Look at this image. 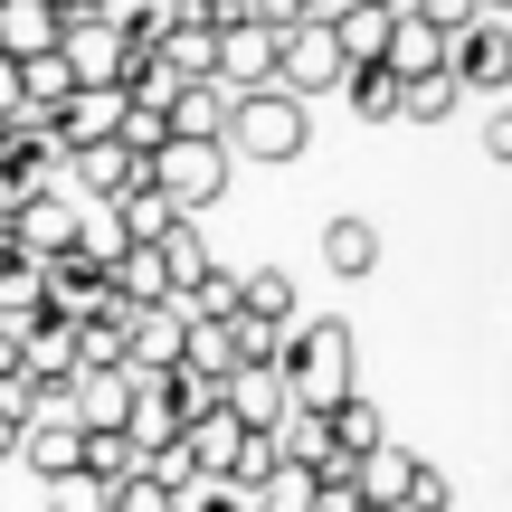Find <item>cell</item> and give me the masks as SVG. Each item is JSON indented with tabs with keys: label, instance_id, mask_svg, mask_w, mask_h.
Segmentation results:
<instances>
[{
	"label": "cell",
	"instance_id": "obj_1",
	"mask_svg": "<svg viewBox=\"0 0 512 512\" xmlns=\"http://www.w3.org/2000/svg\"><path fill=\"white\" fill-rule=\"evenodd\" d=\"M275 380H285V399L304 408V418H323V408L361 399V342H351V323H342V313L294 323L285 351H275Z\"/></svg>",
	"mask_w": 512,
	"mask_h": 512
},
{
	"label": "cell",
	"instance_id": "obj_2",
	"mask_svg": "<svg viewBox=\"0 0 512 512\" xmlns=\"http://www.w3.org/2000/svg\"><path fill=\"white\" fill-rule=\"evenodd\" d=\"M219 143H228V162H238V152H247V162H275V171H285V162H304V152H313V105H294V95H228V133H219Z\"/></svg>",
	"mask_w": 512,
	"mask_h": 512
},
{
	"label": "cell",
	"instance_id": "obj_3",
	"mask_svg": "<svg viewBox=\"0 0 512 512\" xmlns=\"http://www.w3.org/2000/svg\"><path fill=\"white\" fill-rule=\"evenodd\" d=\"M228 171H238L228 143H162V152H152V190H162L181 219H200V209L228 200Z\"/></svg>",
	"mask_w": 512,
	"mask_h": 512
},
{
	"label": "cell",
	"instance_id": "obj_4",
	"mask_svg": "<svg viewBox=\"0 0 512 512\" xmlns=\"http://www.w3.org/2000/svg\"><path fill=\"white\" fill-rule=\"evenodd\" d=\"M57 67H67V86H105V95H124L143 57H133L124 29L95 10V19H67V29H57Z\"/></svg>",
	"mask_w": 512,
	"mask_h": 512
},
{
	"label": "cell",
	"instance_id": "obj_5",
	"mask_svg": "<svg viewBox=\"0 0 512 512\" xmlns=\"http://www.w3.org/2000/svg\"><path fill=\"white\" fill-rule=\"evenodd\" d=\"M342 48H332V19H294L285 38H275V95H294V105H313V95L342 86Z\"/></svg>",
	"mask_w": 512,
	"mask_h": 512
},
{
	"label": "cell",
	"instance_id": "obj_6",
	"mask_svg": "<svg viewBox=\"0 0 512 512\" xmlns=\"http://www.w3.org/2000/svg\"><path fill=\"white\" fill-rule=\"evenodd\" d=\"M190 418H200V408H190V389L181 380H143V370H133V408H124V446H133V456H162V446L171 437H181V427Z\"/></svg>",
	"mask_w": 512,
	"mask_h": 512
},
{
	"label": "cell",
	"instance_id": "obj_7",
	"mask_svg": "<svg viewBox=\"0 0 512 512\" xmlns=\"http://www.w3.org/2000/svg\"><path fill=\"white\" fill-rule=\"evenodd\" d=\"M446 76H456V95H503L512 86V19H475V29L446 38Z\"/></svg>",
	"mask_w": 512,
	"mask_h": 512
},
{
	"label": "cell",
	"instance_id": "obj_8",
	"mask_svg": "<svg viewBox=\"0 0 512 512\" xmlns=\"http://www.w3.org/2000/svg\"><path fill=\"white\" fill-rule=\"evenodd\" d=\"M418 475H427V456H408V446H370V456H351V503L361 512H408V494H418Z\"/></svg>",
	"mask_w": 512,
	"mask_h": 512
},
{
	"label": "cell",
	"instance_id": "obj_9",
	"mask_svg": "<svg viewBox=\"0 0 512 512\" xmlns=\"http://www.w3.org/2000/svg\"><path fill=\"white\" fill-rule=\"evenodd\" d=\"M19 465H29L38 484H67V475H86V427L67 418V408H48V418H29L19 427V446H10Z\"/></svg>",
	"mask_w": 512,
	"mask_h": 512
},
{
	"label": "cell",
	"instance_id": "obj_10",
	"mask_svg": "<svg viewBox=\"0 0 512 512\" xmlns=\"http://www.w3.org/2000/svg\"><path fill=\"white\" fill-rule=\"evenodd\" d=\"M67 238H76V200H67V190H48V200H29V209H10V219H0V247L29 256V266L67 256Z\"/></svg>",
	"mask_w": 512,
	"mask_h": 512
},
{
	"label": "cell",
	"instance_id": "obj_11",
	"mask_svg": "<svg viewBox=\"0 0 512 512\" xmlns=\"http://www.w3.org/2000/svg\"><path fill=\"white\" fill-rule=\"evenodd\" d=\"M57 408H67V418L86 427V437H124V408H133V370H76Z\"/></svg>",
	"mask_w": 512,
	"mask_h": 512
},
{
	"label": "cell",
	"instance_id": "obj_12",
	"mask_svg": "<svg viewBox=\"0 0 512 512\" xmlns=\"http://www.w3.org/2000/svg\"><path fill=\"white\" fill-rule=\"evenodd\" d=\"M67 181L86 190V200H124V190H152V162L143 152H124V143H86V152H67Z\"/></svg>",
	"mask_w": 512,
	"mask_h": 512
},
{
	"label": "cell",
	"instance_id": "obj_13",
	"mask_svg": "<svg viewBox=\"0 0 512 512\" xmlns=\"http://www.w3.org/2000/svg\"><path fill=\"white\" fill-rule=\"evenodd\" d=\"M48 133H57V152L114 143V133H124V95H105V86H67V105L48 114Z\"/></svg>",
	"mask_w": 512,
	"mask_h": 512
},
{
	"label": "cell",
	"instance_id": "obj_14",
	"mask_svg": "<svg viewBox=\"0 0 512 512\" xmlns=\"http://www.w3.org/2000/svg\"><path fill=\"white\" fill-rule=\"evenodd\" d=\"M57 29H67V10H48V0H0V57H10V67L48 57Z\"/></svg>",
	"mask_w": 512,
	"mask_h": 512
},
{
	"label": "cell",
	"instance_id": "obj_15",
	"mask_svg": "<svg viewBox=\"0 0 512 512\" xmlns=\"http://www.w3.org/2000/svg\"><path fill=\"white\" fill-rule=\"evenodd\" d=\"M389 19H399V10H361V0L332 10V48H342V67H380V57H389Z\"/></svg>",
	"mask_w": 512,
	"mask_h": 512
},
{
	"label": "cell",
	"instance_id": "obj_16",
	"mask_svg": "<svg viewBox=\"0 0 512 512\" xmlns=\"http://www.w3.org/2000/svg\"><path fill=\"white\" fill-rule=\"evenodd\" d=\"M105 228H114V238H124V247H162L171 228H181V209H171L162 190H124V200L105 209Z\"/></svg>",
	"mask_w": 512,
	"mask_h": 512
},
{
	"label": "cell",
	"instance_id": "obj_17",
	"mask_svg": "<svg viewBox=\"0 0 512 512\" xmlns=\"http://www.w3.org/2000/svg\"><path fill=\"white\" fill-rule=\"evenodd\" d=\"M162 124H171V143H219V133H228V95L219 86H181Z\"/></svg>",
	"mask_w": 512,
	"mask_h": 512
},
{
	"label": "cell",
	"instance_id": "obj_18",
	"mask_svg": "<svg viewBox=\"0 0 512 512\" xmlns=\"http://www.w3.org/2000/svg\"><path fill=\"white\" fill-rule=\"evenodd\" d=\"M380 67L399 76V86H408V76H446V38L418 29V19H389V57H380Z\"/></svg>",
	"mask_w": 512,
	"mask_h": 512
},
{
	"label": "cell",
	"instance_id": "obj_19",
	"mask_svg": "<svg viewBox=\"0 0 512 512\" xmlns=\"http://www.w3.org/2000/svg\"><path fill=\"white\" fill-rule=\"evenodd\" d=\"M323 266L342 275V285H361V275L380 266V228H370V219H332L323 228Z\"/></svg>",
	"mask_w": 512,
	"mask_h": 512
},
{
	"label": "cell",
	"instance_id": "obj_20",
	"mask_svg": "<svg viewBox=\"0 0 512 512\" xmlns=\"http://www.w3.org/2000/svg\"><path fill=\"white\" fill-rule=\"evenodd\" d=\"M238 313H247V323H266V332H294V275H275V266L238 275Z\"/></svg>",
	"mask_w": 512,
	"mask_h": 512
},
{
	"label": "cell",
	"instance_id": "obj_21",
	"mask_svg": "<svg viewBox=\"0 0 512 512\" xmlns=\"http://www.w3.org/2000/svg\"><path fill=\"white\" fill-rule=\"evenodd\" d=\"M323 437H332V456H370V446H380V408L370 399H342V408H323Z\"/></svg>",
	"mask_w": 512,
	"mask_h": 512
},
{
	"label": "cell",
	"instance_id": "obj_22",
	"mask_svg": "<svg viewBox=\"0 0 512 512\" xmlns=\"http://www.w3.org/2000/svg\"><path fill=\"white\" fill-rule=\"evenodd\" d=\"M313 503H323V475H304V465H275L247 494V512H313Z\"/></svg>",
	"mask_w": 512,
	"mask_h": 512
},
{
	"label": "cell",
	"instance_id": "obj_23",
	"mask_svg": "<svg viewBox=\"0 0 512 512\" xmlns=\"http://www.w3.org/2000/svg\"><path fill=\"white\" fill-rule=\"evenodd\" d=\"M342 95H351V114H361V124H399V76H389V67H351Z\"/></svg>",
	"mask_w": 512,
	"mask_h": 512
},
{
	"label": "cell",
	"instance_id": "obj_24",
	"mask_svg": "<svg viewBox=\"0 0 512 512\" xmlns=\"http://www.w3.org/2000/svg\"><path fill=\"white\" fill-rule=\"evenodd\" d=\"M465 95H456V76H408L399 86V124H446Z\"/></svg>",
	"mask_w": 512,
	"mask_h": 512
},
{
	"label": "cell",
	"instance_id": "obj_25",
	"mask_svg": "<svg viewBox=\"0 0 512 512\" xmlns=\"http://www.w3.org/2000/svg\"><path fill=\"white\" fill-rule=\"evenodd\" d=\"M105 512H181V494L152 484V475H133V484H114V494H105Z\"/></svg>",
	"mask_w": 512,
	"mask_h": 512
},
{
	"label": "cell",
	"instance_id": "obj_26",
	"mask_svg": "<svg viewBox=\"0 0 512 512\" xmlns=\"http://www.w3.org/2000/svg\"><path fill=\"white\" fill-rule=\"evenodd\" d=\"M48 512H105V484H86V475L48 484Z\"/></svg>",
	"mask_w": 512,
	"mask_h": 512
},
{
	"label": "cell",
	"instance_id": "obj_27",
	"mask_svg": "<svg viewBox=\"0 0 512 512\" xmlns=\"http://www.w3.org/2000/svg\"><path fill=\"white\" fill-rule=\"evenodd\" d=\"M181 512H247V503L228 494V484H190V494H181Z\"/></svg>",
	"mask_w": 512,
	"mask_h": 512
},
{
	"label": "cell",
	"instance_id": "obj_28",
	"mask_svg": "<svg viewBox=\"0 0 512 512\" xmlns=\"http://www.w3.org/2000/svg\"><path fill=\"white\" fill-rule=\"evenodd\" d=\"M48 10H67V19H95V10H105V0H48Z\"/></svg>",
	"mask_w": 512,
	"mask_h": 512
},
{
	"label": "cell",
	"instance_id": "obj_29",
	"mask_svg": "<svg viewBox=\"0 0 512 512\" xmlns=\"http://www.w3.org/2000/svg\"><path fill=\"white\" fill-rule=\"evenodd\" d=\"M10 446H19V427H10V418H0V465H10Z\"/></svg>",
	"mask_w": 512,
	"mask_h": 512
},
{
	"label": "cell",
	"instance_id": "obj_30",
	"mask_svg": "<svg viewBox=\"0 0 512 512\" xmlns=\"http://www.w3.org/2000/svg\"><path fill=\"white\" fill-rule=\"evenodd\" d=\"M332 10H342V0H304V19H332Z\"/></svg>",
	"mask_w": 512,
	"mask_h": 512
},
{
	"label": "cell",
	"instance_id": "obj_31",
	"mask_svg": "<svg viewBox=\"0 0 512 512\" xmlns=\"http://www.w3.org/2000/svg\"><path fill=\"white\" fill-rule=\"evenodd\" d=\"M0 143H10V124H0Z\"/></svg>",
	"mask_w": 512,
	"mask_h": 512
}]
</instances>
